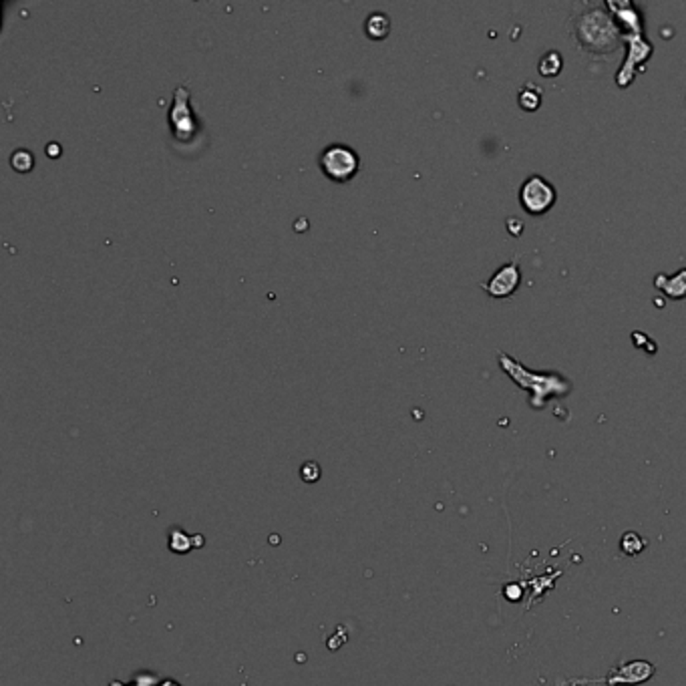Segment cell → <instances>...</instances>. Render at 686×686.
I'll list each match as a JSON object with an SVG mask.
<instances>
[{
  "mask_svg": "<svg viewBox=\"0 0 686 686\" xmlns=\"http://www.w3.org/2000/svg\"><path fill=\"white\" fill-rule=\"evenodd\" d=\"M505 596H507L510 600H517V598L522 596V588H519V586H510V588L505 590Z\"/></svg>",
  "mask_w": 686,
  "mask_h": 686,
  "instance_id": "cell-18",
  "label": "cell"
},
{
  "mask_svg": "<svg viewBox=\"0 0 686 686\" xmlns=\"http://www.w3.org/2000/svg\"><path fill=\"white\" fill-rule=\"evenodd\" d=\"M320 167L335 181H349L358 172V155L346 145H328L320 155Z\"/></svg>",
  "mask_w": 686,
  "mask_h": 686,
  "instance_id": "cell-5",
  "label": "cell"
},
{
  "mask_svg": "<svg viewBox=\"0 0 686 686\" xmlns=\"http://www.w3.org/2000/svg\"><path fill=\"white\" fill-rule=\"evenodd\" d=\"M564 685H568V682H559V685H556V686H564Z\"/></svg>",
  "mask_w": 686,
  "mask_h": 686,
  "instance_id": "cell-19",
  "label": "cell"
},
{
  "mask_svg": "<svg viewBox=\"0 0 686 686\" xmlns=\"http://www.w3.org/2000/svg\"><path fill=\"white\" fill-rule=\"evenodd\" d=\"M564 69V59L559 55L558 50H547L543 52L538 61V73L545 77V79H552V77H558Z\"/></svg>",
  "mask_w": 686,
  "mask_h": 686,
  "instance_id": "cell-10",
  "label": "cell"
},
{
  "mask_svg": "<svg viewBox=\"0 0 686 686\" xmlns=\"http://www.w3.org/2000/svg\"><path fill=\"white\" fill-rule=\"evenodd\" d=\"M522 284V270H519V258L515 255L511 262L503 264L499 270L495 272L493 276L483 282L481 288L491 296V298H497V300H503V298H510L515 294V290L519 288Z\"/></svg>",
  "mask_w": 686,
  "mask_h": 686,
  "instance_id": "cell-7",
  "label": "cell"
},
{
  "mask_svg": "<svg viewBox=\"0 0 686 686\" xmlns=\"http://www.w3.org/2000/svg\"><path fill=\"white\" fill-rule=\"evenodd\" d=\"M558 202L556 188L543 176H529L519 188V204L531 216H543Z\"/></svg>",
  "mask_w": 686,
  "mask_h": 686,
  "instance_id": "cell-4",
  "label": "cell"
},
{
  "mask_svg": "<svg viewBox=\"0 0 686 686\" xmlns=\"http://www.w3.org/2000/svg\"><path fill=\"white\" fill-rule=\"evenodd\" d=\"M620 550H622L624 556H628V558L640 556L646 550V540L636 531H626L620 538Z\"/></svg>",
  "mask_w": 686,
  "mask_h": 686,
  "instance_id": "cell-11",
  "label": "cell"
},
{
  "mask_svg": "<svg viewBox=\"0 0 686 686\" xmlns=\"http://www.w3.org/2000/svg\"><path fill=\"white\" fill-rule=\"evenodd\" d=\"M193 547V538H190L186 531L172 527L169 529V550L174 554H188Z\"/></svg>",
  "mask_w": 686,
  "mask_h": 686,
  "instance_id": "cell-12",
  "label": "cell"
},
{
  "mask_svg": "<svg viewBox=\"0 0 686 686\" xmlns=\"http://www.w3.org/2000/svg\"><path fill=\"white\" fill-rule=\"evenodd\" d=\"M572 34L582 50L594 57L614 55L622 43V31L606 2H578L570 16Z\"/></svg>",
  "mask_w": 686,
  "mask_h": 686,
  "instance_id": "cell-1",
  "label": "cell"
},
{
  "mask_svg": "<svg viewBox=\"0 0 686 686\" xmlns=\"http://www.w3.org/2000/svg\"><path fill=\"white\" fill-rule=\"evenodd\" d=\"M632 342H634V346H638V349H642V351H646L648 354H654L656 352V344L652 342V338H650L648 335H644V332H640V330L632 332Z\"/></svg>",
  "mask_w": 686,
  "mask_h": 686,
  "instance_id": "cell-16",
  "label": "cell"
},
{
  "mask_svg": "<svg viewBox=\"0 0 686 686\" xmlns=\"http://www.w3.org/2000/svg\"><path fill=\"white\" fill-rule=\"evenodd\" d=\"M32 161H34V158H32L31 153L24 151V149H20V151H16L15 155H13V167L18 169V172H29L32 167Z\"/></svg>",
  "mask_w": 686,
  "mask_h": 686,
  "instance_id": "cell-14",
  "label": "cell"
},
{
  "mask_svg": "<svg viewBox=\"0 0 686 686\" xmlns=\"http://www.w3.org/2000/svg\"><path fill=\"white\" fill-rule=\"evenodd\" d=\"M656 290H660L664 296L671 300H682L686 298V268L674 272V274H656L654 278Z\"/></svg>",
  "mask_w": 686,
  "mask_h": 686,
  "instance_id": "cell-8",
  "label": "cell"
},
{
  "mask_svg": "<svg viewBox=\"0 0 686 686\" xmlns=\"http://www.w3.org/2000/svg\"><path fill=\"white\" fill-rule=\"evenodd\" d=\"M622 41L628 45V55H626L624 66L616 75V83H618V87H628L636 77V66L652 55V45L644 41L642 32H632V34L624 32Z\"/></svg>",
  "mask_w": 686,
  "mask_h": 686,
  "instance_id": "cell-6",
  "label": "cell"
},
{
  "mask_svg": "<svg viewBox=\"0 0 686 686\" xmlns=\"http://www.w3.org/2000/svg\"><path fill=\"white\" fill-rule=\"evenodd\" d=\"M507 230H510V234L511 236H519L522 232H524V224L517 220V218H507Z\"/></svg>",
  "mask_w": 686,
  "mask_h": 686,
  "instance_id": "cell-17",
  "label": "cell"
},
{
  "mask_svg": "<svg viewBox=\"0 0 686 686\" xmlns=\"http://www.w3.org/2000/svg\"><path fill=\"white\" fill-rule=\"evenodd\" d=\"M497 363H499L501 370L522 391H529L531 409H543L547 399L566 397L574 388V384L568 377L559 374L556 370H531V368H527L526 365H522L519 360H515L513 356L505 354V352H497Z\"/></svg>",
  "mask_w": 686,
  "mask_h": 686,
  "instance_id": "cell-2",
  "label": "cell"
},
{
  "mask_svg": "<svg viewBox=\"0 0 686 686\" xmlns=\"http://www.w3.org/2000/svg\"><path fill=\"white\" fill-rule=\"evenodd\" d=\"M367 31L374 38H383L388 34V18L384 15H372L367 20Z\"/></svg>",
  "mask_w": 686,
  "mask_h": 686,
  "instance_id": "cell-13",
  "label": "cell"
},
{
  "mask_svg": "<svg viewBox=\"0 0 686 686\" xmlns=\"http://www.w3.org/2000/svg\"><path fill=\"white\" fill-rule=\"evenodd\" d=\"M656 674V666L648 660H628L612 666L602 678H574L568 680L572 686L606 685V686H638L648 682Z\"/></svg>",
  "mask_w": 686,
  "mask_h": 686,
  "instance_id": "cell-3",
  "label": "cell"
},
{
  "mask_svg": "<svg viewBox=\"0 0 686 686\" xmlns=\"http://www.w3.org/2000/svg\"><path fill=\"white\" fill-rule=\"evenodd\" d=\"M542 97H543V91L540 85H536V83H526V85L519 87V91H517V105H519L524 111H536V109H540V105H542Z\"/></svg>",
  "mask_w": 686,
  "mask_h": 686,
  "instance_id": "cell-9",
  "label": "cell"
},
{
  "mask_svg": "<svg viewBox=\"0 0 686 686\" xmlns=\"http://www.w3.org/2000/svg\"><path fill=\"white\" fill-rule=\"evenodd\" d=\"M300 479L306 481V483H316L320 479V467L318 463L314 461H306L300 467Z\"/></svg>",
  "mask_w": 686,
  "mask_h": 686,
  "instance_id": "cell-15",
  "label": "cell"
}]
</instances>
